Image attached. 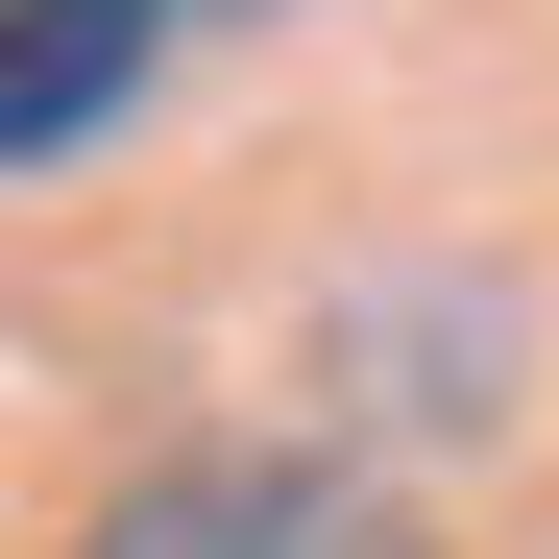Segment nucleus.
<instances>
[{
  "label": "nucleus",
  "mask_w": 559,
  "mask_h": 559,
  "mask_svg": "<svg viewBox=\"0 0 559 559\" xmlns=\"http://www.w3.org/2000/svg\"><path fill=\"white\" fill-rule=\"evenodd\" d=\"M73 559H438V535L365 487V462H317V438H170V462L98 487Z\"/></svg>",
  "instance_id": "f257e3e1"
},
{
  "label": "nucleus",
  "mask_w": 559,
  "mask_h": 559,
  "mask_svg": "<svg viewBox=\"0 0 559 559\" xmlns=\"http://www.w3.org/2000/svg\"><path fill=\"white\" fill-rule=\"evenodd\" d=\"M170 25H195V0H0V170H73L170 73Z\"/></svg>",
  "instance_id": "f03ea898"
}]
</instances>
